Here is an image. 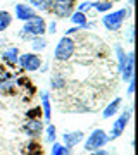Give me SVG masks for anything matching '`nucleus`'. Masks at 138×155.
<instances>
[{
  "instance_id": "12",
  "label": "nucleus",
  "mask_w": 138,
  "mask_h": 155,
  "mask_svg": "<svg viewBox=\"0 0 138 155\" xmlns=\"http://www.w3.org/2000/svg\"><path fill=\"white\" fill-rule=\"evenodd\" d=\"M121 105H123V98L121 97H116L114 100H110V104H107V107H105L104 112H102V117H104V119L114 117L117 112L121 110Z\"/></svg>"
},
{
  "instance_id": "8",
  "label": "nucleus",
  "mask_w": 138,
  "mask_h": 155,
  "mask_svg": "<svg viewBox=\"0 0 138 155\" xmlns=\"http://www.w3.org/2000/svg\"><path fill=\"white\" fill-rule=\"evenodd\" d=\"M76 7V0H54L52 2V14H55V17H69L74 12Z\"/></svg>"
},
{
  "instance_id": "23",
  "label": "nucleus",
  "mask_w": 138,
  "mask_h": 155,
  "mask_svg": "<svg viewBox=\"0 0 138 155\" xmlns=\"http://www.w3.org/2000/svg\"><path fill=\"white\" fill-rule=\"evenodd\" d=\"M29 43H31V47H33L35 52H42V50L47 48L49 41H47L45 36H33V38L29 40Z\"/></svg>"
},
{
  "instance_id": "25",
  "label": "nucleus",
  "mask_w": 138,
  "mask_h": 155,
  "mask_svg": "<svg viewBox=\"0 0 138 155\" xmlns=\"http://www.w3.org/2000/svg\"><path fill=\"white\" fill-rule=\"evenodd\" d=\"M24 155H43V150H42V145H38L36 141H31V143H28L26 147V152Z\"/></svg>"
},
{
  "instance_id": "15",
  "label": "nucleus",
  "mask_w": 138,
  "mask_h": 155,
  "mask_svg": "<svg viewBox=\"0 0 138 155\" xmlns=\"http://www.w3.org/2000/svg\"><path fill=\"white\" fill-rule=\"evenodd\" d=\"M17 90V83H16V78H5V79H0V91L4 95H14Z\"/></svg>"
},
{
  "instance_id": "20",
  "label": "nucleus",
  "mask_w": 138,
  "mask_h": 155,
  "mask_svg": "<svg viewBox=\"0 0 138 155\" xmlns=\"http://www.w3.org/2000/svg\"><path fill=\"white\" fill-rule=\"evenodd\" d=\"M12 24V14L9 11H0V33H4L11 28Z\"/></svg>"
},
{
  "instance_id": "21",
  "label": "nucleus",
  "mask_w": 138,
  "mask_h": 155,
  "mask_svg": "<svg viewBox=\"0 0 138 155\" xmlns=\"http://www.w3.org/2000/svg\"><path fill=\"white\" fill-rule=\"evenodd\" d=\"M92 9H95V11L100 12V14H105V12L112 11V2H110V0H97V2L92 4Z\"/></svg>"
},
{
  "instance_id": "9",
  "label": "nucleus",
  "mask_w": 138,
  "mask_h": 155,
  "mask_svg": "<svg viewBox=\"0 0 138 155\" xmlns=\"http://www.w3.org/2000/svg\"><path fill=\"white\" fill-rule=\"evenodd\" d=\"M36 16V11H35L33 7L29 5V4H16L14 7V17L19 19V21H28V19H31V17Z\"/></svg>"
},
{
  "instance_id": "17",
  "label": "nucleus",
  "mask_w": 138,
  "mask_h": 155,
  "mask_svg": "<svg viewBox=\"0 0 138 155\" xmlns=\"http://www.w3.org/2000/svg\"><path fill=\"white\" fill-rule=\"evenodd\" d=\"M52 2L54 0H28V4L33 7L35 11H42V12H50Z\"/></svg>"
},
{
  "instance_id": "14",
  "label": "nucleus",
  "mask_w": 138,
  "mask_h": 155,
  "mask_svg": "<svg viewBox=\"0 0 138 155\" xmlns=\"http://www.w3.org/2000/svg\"><path fill=\"white\" fill-rule=\"evenodd\" d=\"M42 112H43V121L45 122H50L52 119V102H50V93L47 90L42 91Z\"/></svg>"
},
{
  "instance_id": "22",
  "label": "nucleus",
  "mask_w": 138,
  "mask_h": 155,
  "mask_svg": "<svg viewBox=\"0 0 138 155\" xmlns=\"http://www.w3.org/2000/svg\"><path fill=\"white\" fill-rule=\"evenodd\" d=\"M43 136H45V143H54V141H57V127L54 126V124H49V126H45L43 129Z\"/></svg>"
},
{
  "instance_id": "1",
  "label": "nucleus",
  "mask_w": 138,
  "mask_h": 155,
  "mask_svg": "<svg viewBox=\"0 0 138 155\" xmlns=\"http://www.w3.org/2000/svg\"><path fill=\"white\" fill-rule=\"evenodd\" d=\"M74 52H76V41L72 40V36H62L57 45H55L54 48V59L57 62H67L71 61L72 55H74Z\"/></svg>"
},
{
  "instance_id": "5",
  "label": "nucleus",
  "mask_w": 138,
  "mask_h": 155,
  "mask_svg": "<svg viewBox=\"0 0 138 155\" xmlns=\"http://www.w3.org/2000/svg\"><path fill=\"white\" fill-rule=\"evenodd\" d=\"M131 112H133V109H131V107H128L124 112H121V114H119V117L114 121V124H112V127H110V133L107 134V136H109V141L117 140L123 133H124L128 122H130V119H131Z\"/></svg>"
},
{
  "instance_id": "19",
  "label": "nucleus",
  "mask_w": 138,
  "mask_h": 155,
  "mask_svg": "<svg viewBox=\"0 0 138 155\" xmlns=\"http://www.w3.org/2000/svg\"><path fill=\"white\" fill-rule=\"evenodd\" d=\"M114 50H116V59H117V69H119V72L123 71V67L126 66V61H128V54L124 52V48H123L121 45L117 43L114 45Z\"/></svg>"
},
{
  "instance_id": "6",
  "label": "nucleus",
  "mask_w": 138,
  "mask_h": 155,
  "mask_svg": "<svg viewBox=\"0 0 138 155\" xmlns=\"http://www.w3.org/2000/svg\"><path fill=\"white\" fill-rule=\"evenodd\" d=\"M17 66L26 72L40 71V67H42V57H40L36 52L21 54V55H19V61H17Z\"/></svg>"
},
{
  "instance_id": "29",
  "label": "nucleus",
  "mask_w": 138,
  "mask_h": 155,
  "mask_svg": "<svg viewBox=\"0 0 138 155\" xmlns=\"http://www.w3.org/2000/svg\"><path fill=\"white\" fill-rule=\"evenodd\" d=\"M78 31H81V28H79V26H72V28H67L64 35H66V36H71V35L78 33Z\"/></svg>"
},
{
  "instance_id": "10",
  "label": "nucleus",
  "mask_w": 138,
  "mask_h": 155,
  "mask_svg": "<svg viewBox=\"0 0 138 155\" xmlns=\"http://www.w3.org/2000/svg\"><path fill=\"white\" fill-rule=\"evenodd\" d=\"M83 138H85L83 131H66V133L62 134V145L67 147L69 150H72L74 147H78V145L81 143Z\"/></svg>"
},
{
  "instance_id": "28",
  "label": "nucleus",
  "mask_w": 138,
  "mask_h": 155,
  "mask_svg": "<svg viewBox=\"0 0 138 155\" xmlns=\"http://www.w3.org/2000/svg\"><path fill=\"white\" fill-rule=\"evenodd\" d=\"M55 31H57V22H55V21H50L49 24H47V33H52V35H54Z\"/></svg>"
},
{
  "instance_id": "26",
  "label": "nucleus",
  "mask_w": 138,
  "mask_h": 155,
  "mask_svg": "<svg viewBox=\"0 0 138 155\" xmlns=\"http://www.w3.org/2000/svg\"><path fill=\"white\" fill-rule=\"evenodd\" d=\"M42 117H43L42 107H35L29 112H26V119H42Z\"/></svg>"
},
{
  "instance_id": "31",
  "label": "nucleus",
  "mask_w": 138,
  "mask_h": 155,
  "mask_svg": "<svg viewBox=\"0 0 138 155\" xmlns=\"http://www.w3.org/2000/svg\"><path fill=\"white\" fill-rule=\"evenodd\" d=\"M90 155H110V153L105 148H97V150H93V152H90Z\"/></svg>"
},
{
  "instance_id": "7",
  "label": "nucleus",
  "mask_w": 138,
  "mask_h": 155,
  "mask_svg": "<svg viewBox=\"0 0 138 155\" xmlns=\"http://www.w3.org/2000/svg\"><path fill=\"white\" fill-rule=\"evenodd\" d=\"M43 129H45L43 119H26L24 124H22V133L31 140L40 138V136L43 134Z\"/></svg>"
},
{
  "instance_id": "2",
  "label": "nucleus",
  "mask_w": 138,
  "mask_h": 155,
  "mask_svg": "<svg viewBox=\"0 0 138 155\" xmlns=\"http://www.w3.org/2000/svg\"><path fill=\"white\" fill-rule=\"evenodd\" d=\"M130 17V9H119L110 14H104L102 17V24L107 31H119L123 28V22Z\"/></svg>"
},
{
  "instance_id": "24",
  "label": "nucleus",
  "mask_w": 138,
  "mask_h": 155,
  "mask_svg": "<svg viewBox=\"0 0 138 155\" xmlns=\"http://www.w3.org/2000/svg\"><path fill=\"white\" fill-rule=\"evenodd\" d=\"M72 150H69L67 147H64L59 141H54L52 143V148H50V155H71Z\"/></svg>"
},
{
  "instance_id": "27",
  "label": "nucleus",
  "mask_w": 138,
  "mask_h": 155,
  "mask_svg": "<svg viewBox=\"0 0 138 155\" xmlns=\"http://www.w3.org/2000/svg\"><path fill=\"white\" fill-rule=\"evenodd\" d=\"M92 4H93V2L85 0V2H81V4H78V11L83 12V14H88V11L92 9Z\"/></svg>"
},
{
  "instance_id": "11",
  "label": "nucleus",
  "mask_w": 138,
  "mask_h": 155,
  "mask_svg": "<svg viewBox=\"0 0 138 155\" xmlns=\"http://www.w3.org/2000/svg\"><path fill=\"white\" fill-rule=\"evenodd\" d=\"M19 55H21V52L17 47H7L5 50H2V54H0V59L5 62L9 67H14L17 66V61H19Z\"/></svg>"
},
{
  "instance_id": "32",
  "label": "nucleus",
  "mask_w": 138,
  "mask_h": 155,
  "mask_svg": "<svg viewBox=\"0 0 138 155\" xmlns=\"http://www.w3.org/2000/svg\"><path fill=\"white\" fill-rule=\"evenodd\" d=\"M133 35H135V28L130 26V29H128V43H133Z\"/></svg>"
},
{
  "instance_id": "3",
  "label": "nucleus",
  "mask_w": 138,
  "mask_h": 155,
  "mask_svg": "<svg viewBox=\"0 0 138 155\" xmlns=\"http://www.w3.org/2000/svg\"><path fill=\"white\" fill-rule=\"evenodd\" d=\"M24 35L28 36H43L47 33V21H45V17H42L40 14H36L35 17L31 19H28V21L22 22V29H21Z\"/></svg>"
},
{
  "instance_id": "4",
  "label": "nucleus",
  "mask_w": 138,
  "mask_h": 155,
  "mask_svg": "<svg viewBox=\"0 0 138 155\" xmlns=\"http://www.w3.org/2000/svg\"><path fill=\"white\" fill-rule=\"evenodd\" d=\"M107 143H109V136L104 129H93L90 133V136L85 138L83 148H85V152H93L97 148H104Z\"/></svg>"
},
{
  "instance_id": "30",
  "label": "nucleus",
  "mask_w": 138,
  "mask_h": 155,
  "mask_svg": "<svg viewBox=\"0 0 138 155\" xmlns=\"http://www.w3.org/2000/svg\"><path fill=\"white\" fill-rule=\"evenodd\" d=\"M133 91H135V78L128 81V97H131Z\"/></svg>"
},
{
  "instance_id": "13",
  "label": "nucleus",
  "mask_w": 138,
  "mask_h": 155,
  "mask_svg": "<svg viewBox=\"0 0 138 155\" xmlns=\"http://www.w3.org/2000/svg\"><path fill=\"white\" fill-rule=\"evenodd\" d=\"M135 54L133 52H128V61H126V66L123 67L121 71V78L124 83H128L130 79H133V74H135Z\"/></svg>"
},
{
  "instance_id": "18",
  "label": "nucleus",
  "mask_w": 138,
  "mask_h": 155,
  "mask_svg": "<svg viewBox=\"0 0 138 155\" xmlns=\"http://www.w3.org/2000/svg\"><path fill=\"white\" fill-rule=\"evenodd\" d=\"M69 21L74 24V26H79V28H85V24L88 22V14H83V12H79V11H74L69 16Z\"/></svg>"
},
{
  "instance_id": "16",
  "label": "nucleus",
  "mask_w": 138,
  "mask_h": 155,
  "mask_svg": "<svg viewBox=\"0 0 138 155\" xmlns=\"http://www.w3.org/2000/svg\"><path fill=\"white\" fill-rule=\"evenodd\" d=\"M67 86V78L62 72H54L50 76V88L52 90H64Z\"/></svg>"
}]
</instances>
